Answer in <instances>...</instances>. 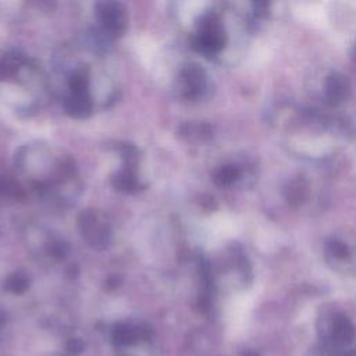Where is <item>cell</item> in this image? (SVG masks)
<instances>
[{
	"label": "cell",
	"mask_w": 356,
	"mask_h": 356,
	"mask_svg": "<svg viewBox=\"0 0 356 356\" xmlns=\"http://www.w3.org/2000/svg\"><path fill=\"white\" fill-rule=\"evenodd\" d=\"M68 89L71 95H90V74L86 65H78L68 76Z\"/></svg>",
	"instance_id": "10"
},
{
	"label": "cell",
	"mask_w": 356,
	"mask_h": 356,
	"mask_svg": "<svg viewBox=\"0 0 356 356\" xmlns=\"http://www.w3.org/2000/svg\"><path fill=\"white\" fill-rule=\"evenodd\" d=\"M64 111L76 120H85L92 114L93 102L90 95H71L64 99Z\"/></svg>",
	"instance_id": "7"
},
{
	"label": "cell",
	"mask_w": 356,
	"mask_h": 356,
	"mask_svg": "<svg viewBox=\"0 0 356 356\" xmlns=\"http://www.w3.org/2000/svg\"><path fill=\"white\" fill-rule=\"evenodd\" d=\"M25 58L18 51H8L0 58V82L14 76L24 65Z\"/></svg>",
	"instance_id": "11"
},
{
	"label": "cell",
	"mask_w": 356,
	"mask_h": 356,
	"mask_svg": "<svg viewBox=\"0 0 356 356\" xmlns=\"http://www.w3.org/2000/svg\"><path fill=\"white\" fill-rule=\"evenodd\" d=\"M47 253L56 259H64L65 254L68 253V246L67 243L64 242H60V241H54V242H50L49 243V248H47Z\"/></svg>",
	"instance_id": "15"
},
{
	"label": "cell",
	"mask_w": 356,
	"mask_h": 356,
	"mask_svg": "<svg viewBox=\"0 0 356 356\" xmlns=\"http://www.w3.org/2000/svg\"><path fill=\"white\" fill-rule=\"evenodd\" d=\"M325 252H327L328 256H331L337 260H345V259H349V256H350L349 248L343 242L337 241V239H332V241L327 242Z\"/></svg>",
	"instance_id": "14"
},
{
	"label": "cell",
	"mask_w": 356,
	"mask_h": 356,
	"mask_svg": "<svg viewBox=\"0 0 356 356\" xmlns=\"http://www.w3.org/2000/svg\"><path fill=\"white\" fill-rule=\"evenodd\" d=\"M78 229L85 242L96 249H107L113 241V229L107 214L97 209H85L76 218Z\"/></svg>",
	"instance_id": "1"
},
{
	"label": "cell",
	"mask_w": 356,
	"mask_h": 356,
	"mask_svg": "<svg viewBox=\"0 0 356 356\" xmlns=\"http://www.w3.org/2000/svg\"><path fill=\"white\" fill-rule=\"evenodd\" d=\"M349 92H350V85L348 78L343 74L334 71L325 78L324 96L330 104L335 106L342 103L349 96Z\"/></svg>",
	"instance_id": "5"
},
{
	"label": "cell",
	"mask_w": 356,
	"mask_h": 356,
	"mask_svg": "<svg viewBox=\"0 0 356 356\" xmlns=\"http://www.w3.org/2000/svg\"><path fill=\"white\" fill-rule=\"evenodd\" d=\"M7 285L13 289H22L26 285V277L22 273H14L7 278Z\"/></svg>",
	"instance_id": "16"
},
{
	"label": "cell",
	"mask_w": 356,
	"mask_h": 356,
	"mask_svg": "<svg viewBox=\"0 0 356 356\" xmlns=\"http://www.w3.org/2000/svg\"><path fill=\"white\" fill-rule=\"evenodd\" d=\"M181 92L188 100L199 99L207 86V74L199 64H186L179 74Z\"/></svg>",
	"instance_id": "4"
},
{
	"label": "cell",
	"mask_w": 356,
	"mask_h": 356,
	"mask_svg": "<svg viewBox=\"0 0 356 356\" xmlns=\"http://www.w3.org/2000/svg\"><path fill=\"white\" fill-rule=\"evenodd\" d=\"M241 175V170L235 164H224L214 170L213 172V182L217 186H228L234 184Z\"/></svg>",
	"instance_id": "12"
},
{
	"label": "cell",
	"mask_w": 356,
	"mask_h": 356,
	"mask_svg": "<svg viewBox=\"0 0 356 356\" xmlns=\"http://www.w3.org/2000/svg\"><path fill=\"white\" fill-rule=\"evenodd\" d=\"M178 135L191 143H203L213 136V128L206 122H185L179 127Z\"/></svg>",
	"instance_id": "9"
},
{
	"label": "cell",
	"mask_w": 356,
	"mask_h": 356,
	"mask_svg": "<svg viewBox=\"0 0 356 356\" xmlns=\"http://www.w3.org/2000/svg\"><path fill=\"white\" fill-rule=\"evenodd\" d=\"M111 185L115 191L127 195H132L139 192L143 186L136 175V168L125 167L122 165L121 170H118L111 177Z\"/></svg>",
	"instance_id": "6"
},
{
	"label": "cell",
	"mask_w": 356,
	"mask_h": 356,
	"mask_svg": "<svg viewBox=\"0 0 356 356\" xmlns=\"http://www.w3.org/2000/svg\"><path fill=\"white\" fill-rule=\"evenodd\" d=\"M95 14L104 38L117 39L125 33L128 26V14L122 3L100 1L95 6Z\"/></svg>",
	"instance_id": "3"
},
{
	"label": "cell",
	"mask_w": 356,
	"mask_h": 356,
	"mask_svg": "<svg viewBox=\"0 0 356 356\" xmlns=\"http://www.w3.org/2000/svg\"><path fill=\"white\" fill-rule=\"evenodd\" d=\"M21 185L8 175H0V196L18 199L22 196Z\"/></svg>",
	"instance_id": "13"
},
{
	"label": "cell",
	"mask_w": 356,
	"mask_h": 356,
	"mask_svg": "<svg viewBox=\"0 0 356 356\" xmlns=\"http://www.w3.org/2000/svg\"><path fill=\"white\" fill-rule=\"evenodd\" d=\"M309 196V184L305 177L299 175L289 179L284 186V197L289 206L298 207L306 202Z\"/></svg>",
	"instance_id": "8"
},
{
	"label": "cell",
	"mask_w": 356,
	"mask_h": 356,
	"mask_svg": "<svg viewBox=\"0 0 356 356\" xmlns=\"http://www.w3.org/2000/svg\"><path fill=\"white\" fill-rule=\"evenodd\" d=\"M225 42L227 36L218 17L214 13L202 15L197 21V29L192 40L193 49L202 54L213 56L224 49Z\"/></svg>",
	"instance_id": "2"
},
{
	"label": "cell",
	"mask_w": 356,
	"mask_h": 356,
	"mask_svg": "<svg viewBox=\"0 0 356 356\" xmlns=\"http://www.w3.org/2000/svg\"><path fill=\"white\" fill-rule=\"evenodd\" d=\"M350 58H352V61L356 64V44L352 47V50H350Z\"/></svg>",
	"instance_id": "17"
}]
</instances>
